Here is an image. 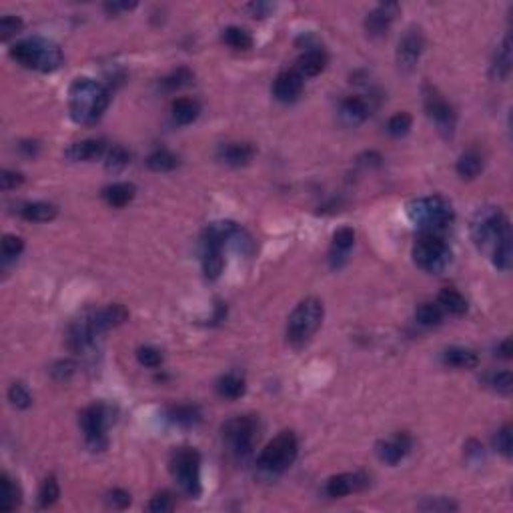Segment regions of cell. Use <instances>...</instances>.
<instances>
[{"instance_id":"cell-1","label":"cell","mask_w":513,"mask_h":513,"mask_svg":"<svg viewBox=\"0 0 513 513\" xmlns=\"http://www.w3.org/2000/svg\"><path fill=\"white\" fill-rule=\"evenodd\" d=\"M111 105V93L105 84L93 78H76L68 88V113L76 125H95Z\"/></svg>"},{"instance_id":"cell-2","label":"cell","mask_w":513,"mask_h":513,"mask_svg":"<svg viewBox=\"0 0 513 513\" xmlns=\"http://www.w3.org/2000/svg\"><path fill=\"white\" fill-rule=\"evenodd\" d=\"M12 61L39 73H54L61 68L64 61V54L56 42L41 36H32L24 41L12 44L11 49Z\"/></svg>"},{"instance_id":"cell-3","label":"cell","mask_w":513,"mask_h":513,"mask_svg":"<svg viewBox=\"0 0 513 513\" xmlns=\"http://www.w3.org/2000/svg\"><path fill=\"white\" fill-rule=\"evenodd\" d=\"M239 235V227L233 220H217L210 223L203 230V273L209 281L219 279L225 269V245Z\"/></svg>"},{"instance_id":"cell-4","label":"cell","mask_w":513,"mask_h":513,"mask_svg":"<svg viewBox=\"0 0 513 513\" xmlns=\"http://www.w3.org/2000/svg\"><path fill=\"white\" fill-rule=\"evenodd\" d=\"M409 220L423 233H437L449 227L455 219V210L447 199L440 195L421 197L407 203Z\"/></svg>"},{"instance_id":"cell-5","label":"cell","mask_w":513,"mask_h":513,"mask_svg":"<svg viewBox=\"0 0 513 513\" xmlns=\"http://www.w3.org/2000/svg\"><path fill=\"white\" fill-rule=\"evenodd\" d=\"M507 237H512V225L499 207H482L473 215L472 239L482 251L492 255Z\"/></svg>"},{"instance_id":"cell-6","label":"cell","mask_w":513,"mask_h":513,"mask_svg":"<svg viewBox=\"0 0 513 513\" xmlns=\"http://www.w3.org/2000/svg\"><path fill=\"white\" fill-rule=\"evenodd\" d=\"M323 303L317 297H307L293 309L287 321V343L293 347H303L311 341V337L319 331L323 323Z\"/></svg>"},{"instance_id":"cell-7","label":"cell","mask_w":513,"mask_h":513,"mask_svg":"<svg viewBox=\"0 0 513 513\" xmlns=\"http://www.w3.org/2000/svg\"><path fill=\"white\" fill-rule=\"evenodd\" d=\"M297 451H299L297 435L289 430L281 431L275 440L267 443V447L257 457V469L265 477H277L293 465Z\"/></svg>"},{"instance_id":"cell-8","label":"cell","mask_w":513,"mask_h":513,"mask_svg":"<svg viewBox=\"0 0 513 513\" xmlns=\"http://www.w3.org/2000/svg\"><path fill=\"white\" fill-rule=\"evenodd\" d=\"M168 469L173 479L177 482L178 489L189 495V497H199L200 495V455L199 451L193 447H178L173 451Z\"/></svg>"},{"instance_id":"cell-9","label":"cell","mask_w":513,"mask_h":513,"mask_svg":"<svg viewBox=\"0 0 513 513\" xmlns=\"http://www.w3.org/2000/svg\"><path fill=\"white\" fill-rule=\"evenodd\" d=\"M223 441L227 443L229 451L235 457H247L251 455L255 441L259 437V419L253 415H239L229 419L223 425Z\"/></svg>"},{"instance_id":"cell-10","label":"cell","mask_w":513,"mask_h":513,"mask_svg":"<svg viewBox=\"0 0 513 513\" xmlns=\"http://www.w3.org/2000/svg\"><path fill=\"white\" fill-rule=\"evenodd\" d=\"M413 261L425 273L445 271L451 263V249L435 233H423L413 247Z\"/></svg>"},{"instance_id":"cell-11","label":"cell","mask_w":513,"mask_h":513,"mask_svg":"<svg viewBox=\"0 0 513 513\" xmlns=\"http://www.w3.org/2000/svg\"><path fill=\"white\" fill-rule=\"evenodd\" d=\"M108 423H111V411L103 403H95L81 413L84 441L93 451H103L108 445V437H106Z\"/></svg>"},{"instance_id":"cell-12","label":"cell","mask_w":513,"mask_h":513,"mask_svg":"<svg viewBox=\"0 0 513 513\" xmlns=\"http://www.w3.org/2000/svg\"><path fill=\"white\" fill-rule=\"evenodd\" d=\"M423 103H425V111L427 116L435 123L437 131L445 138H451L455 133V123H457V115L453 111V106L437 93V88H433L431 84L423 86Z\"/></svg>"},{"instance_id":"cell-13","label":"cell","mask_w":513,"mask_h":513,"mask_svg":"<svg viewBox=\"0 0 513 513\" xmlns=\"http://www.w3.org/2000/svg\"><path fill=\"white\" fill-rule=\"evenodd\" d=\"M101 333L98 325L95 319V309H86L71 327H68V333H66V347L74 351V353H81L86 347H91L95 343V339Z\"/></svg>"},{"instance_id":"cell-14","label":"cell","mask_w":513,"mask_h":513,"mask_svg":"<svg viewBox=\"0 0 513 513\" xmlns=\"http://www.w3.org/2000/svg\"><path fill=\"white\" fill-rule=\"evenodd\" d=\"M367 487H369V477L365 473H339L327 479L323 492L327 497H345L351 493L363 492Z\"/></svg>"},{"instance_id":"cell-15","label":"cell","mask_w":513,"mask_h":513,"mask_svg":"<svg viewBox=\"0 0 513 513\" xmlns=\"http://www.w3.org/2000/svg\"><path fill=\"white\" fill-rule=\"evenodd\" d=\"M423 46H425V41H423V34L417 31V29H411V31L405 32V36L401 39L397 46V64L403 68V71H411L417 61L421 59V53H423Z\"/></svg>"},{"instance_id":"cell-16","label":"cell","mask_w":513,"mask_h":513,"mask_svg":"<svg viewBox=\"0 0 513 513\" xmlns=\"http://www.w3.org/2000/svg\"><path fill=\"white\" fill-rule=\"evenodd\" d=\"M399 12L397 2H381L367 14L365 31L369 36H383L389 31L391 22L395 21Z\"/></svg>"},{"instance_id":"cell-17","label":"cell","mask_w":513,"mask_h":513,"mask_svg":"<svg viewBox=\"0 0 513 513\" xmlns=\"http://www.w3.org/2000/svg\"><path fill=\"white\" fill-rule=\"evenodd\" d=\"M303 93V76L297 71H283L273 83V96L279 103H295Z\"/></svg>"},{"instance_id":"cell-18","label":"cell","mask_w":513,"mask_h":513,"mask_svg":"<svg viewBox=\"0 0 513 513\" xmlns=\"http://www.w3.org/2000/svg\"><path fill=\"white\" fill-rule=\"evenodd\" d=\"M409 449H411V440H409L407 433H397L391 440L379 441L377 447H375L379 459L385 461L389 465H397L399 461L407 455Z\"/></svg>"},{"instance_id":"cell-19","label":"cell","mask_w":513,"mask_h":513,"mask_svg":"<svg viewBox=\"0 0 513 513\" xmlns=\"http://www.w3.org/2000/svg\"><path fill=\"white\" fill-rule=\"evenodd\" d=\"M106 155V145L96 138H86L81 143H73L64 151V157L73 163H91L96 158H103Z\"/></svg>"},{"instance_id":"cell-20","label":"cell","mask_w":513,"mask_h":513,"mask_svg":"<svg viewBox=\"0 0 513 513\" xmlns=\"http://www.w3.org/2000/svg\"><path fill=\"white\" fill-rule=\"evenodd\" d=\"M217 157L229 167H245L255 157V147L251 143H225L217 151Z\"/></svg>"},{"instance_id":"cell-21","label":"cell","mask_w":513,"mask_h":513,"mask_svg":"<svg viewBox=\"0 0 513 513\" xmlns=\"http://www.w3.org/2000/svg\"><path fill=\"white\" fill-rule=\"evenodd\" d=\"M512 73V36L507 34L503 42L497 46V51L493 54L492 61V68H489V74H492L493 81H505L507 76Z\"/></svg>"},{"instance_id":"cell-22","label":"cell","mask_w":513,"mask_h":513,"mask_svg":"<svg viewBox=\"0 0 513 513\" xmlns=\"http://www.w3.org/2000/svg\"><path fill=\"white\" fill-rule=\"evenodd\" d=\"M325 66H327V54L319 46H311L299 56L295 71L301 76H317L323 73Z\"/></svg>"},{"instance_id":"cell-23","label":"cell","mask_w":513,"mask_h":513,"mask_svg":"<svg viewBox=\"0 0 513 513\" xmlns=\"http://www.w3.org/2000/svg\"><path fill=\"white\" fill-rule=\"evenodd\" d=\"M371 115V106L361 96H349L341 103V118L347 125H359Z\"/></svg>"},{"instance_id":"cell-24","label":"cell","mask_w":513,"mask_h":513,"mask_svg":"<svg viewBox=\"0 0 513 513\" xmlns=\"http://www.w3.org/2000/svg\"><path fill=\"white\" fill-rule=\"evenodd\" d=\"M355 245V230L351 227H343L333 235V243H331V253L329 259L333 267H339L341 261L347 257V253L351 251V247Z\"/></svg>"},{"instance_id":"cell-25","label":"cell","mask_w":513,"mask_h":513,"mask_svg":"<svg viewBox=\"0 0 513 513\" xmlns=\"http://www.w3.org/2000/svg\"><path fill=\"white\" fill-rule=\"evenodd\" d=\"M95 319L101 333H105L108 329H115L118 325H123L128 319V311L123 305H106L103 309H95Z\"/></svg>"},{"instance_id":"cell-26","label":"cell","mask_w":513,"mask_h":513,"mask_svg":"<svg viewBox=\"0 0 513 513\" xmlns=\"http://www.w3.org/2000/svg\"><path fill=\"white\" fill-rule=\"evenodd\" d=\"M443 363L449 367H457V369H473L477 367L479 363V357L473 349H467V347H449L443 351Z\"/></svg>"},{"instance_id":"cell-27","label":"cell","mask_w":513,"mask_h":513,"mask_svg":"<svg viewBox=\"0 0 513 513\" xmlns=\"http://www.w3.org/2000/svg\"><path fill=\"white\" fill-rule=\"evenodd\" d=\"M22 219L32 220V223H49V220L56 219L59 215V209L51 205V203H42V200H36V203H24L21 209Z\"/></svg>"},{"instance_id":"cell-28","label":"cell","mask_w":513,"mask_h":513,"mask_svg":"<svg viewBox=\"0 0 513 513\" xmlns=\"http://www.w3.org/2000/svg\"><path fill=\"white\" fill-rule=\"evenodd\" d=\"M135 185H131V183H115V185H111V187H106V189L103 191V199H105L111 207H115V209L126 207L131 200L135 199Z\"/></svg>"},{"instance_id":"cell-29","label":"cell","mask_w":513,"mask_h":513,"mask_svg":"<svg viewBox=\"0 0 513 513\" xmlns=\"http://www.w3.org/2000/svg\"><path fill=\"white\" fill-rule=\"evenodd\" d=\"M171 111H173V118L177 121L178 125H191V123L197 121V116H199L200 113V105L195 98L183 96V98H177V101L173 103Z\"/></svg>"},{"instance_id":"cell-30","label":"cell","mask_w":513,"mask_h":513,"mask_svg":"<svg viewBox=\"0 0 513 513\" xmlns=\"http://www.w3.org/2000/svg\"><path fill=\"white\" fill-rule=\"evenodd\" d=\"M437 305L445 313L457 315V317L467 311V299L457 289H449V287L441 291L440 297H437Z\"/></svg>"},{"instance_id":"cell-31","label":"cell","mask_w":513,"mask_h":513,"mask_svg":"<svg viewBox=\"0 0 513 513\" xmlns=\"http://www.w3.org/2000/svg\"><path fill=\"white\" fill-rule=\"evenodd\" d=\"M245 379L239 377L237 373H227L217 381V391H219L220 397L225 399H239L245 395Z\"/></svg>"},{"instance_id":"cell-32","label":"cell","mask_w":513,"mask_h":513,"mask_svg":"<svg viewBox=\"0 0 513 513\" xmlns=\"http://www.w3.org/2000/svg\"><path fill=\"white\" fill-rule=\"evenodd\" d=\"M0 485H2V497H0V509L2 512H14L19 505H21V489L19 485L12 482L11 477L4 473L2 479H0Z\"/></svg>"},{"instance_id":"cell-33","label":"cell","mask_w":513,"mask_h":513,"mask_svg":"<svg viewBox=\"0 0 513 513\" xmlns=\"http://www.w3.org/2000/svg\"><path fill=\"white\" fill-rule=\"evenodd\" d=\"M457 175L461 178H475L483 171V158L479 153L475 151H467L463 153L457 161Z\"/></svg>"},{"instance_id":"cell-34","label":"cell","mask_w":513,"mask_h":513,"mask_svg":"<svg viewBox=\"0 0 513 513\" xmlns=\"http://www.w3.org/2000/svg\"><path fill=\"white\" fill-rule=\"evenodd\" d=\"M168 419L181 427H193L200 421V411L195 405H177L168 409Z\"/></svg>"},{"instance_id":"cell-35","label":"cell","mask_w":513,"mask_h":513,"mask_svg":"<svg viewBox=\"0 0 513 513\" xmlns=\"http://www.w3.org/2000/svg\"><path fill=\"white\" fill-rule=\"evenodd\" d=\"M177 165H178L177 155H173L171 151H165V148L155 151V153L148 155L147 158V167L151 168V171H155V173H167V171L177 168Z\"/></svg>"},{"instance_id":"cell-36","label":"cell","mask_w":513,"mask_h":513,"mask_svg":"<svg viewBox=\"0 0 513 513\" xmlns=\"http://www.w3.org/2000/svg\"><path fill=\"white\" fill-rule=\"evenodd\" d=\"M223 41L235 51H247L253 46V36L241 26H229L223 31Z\"/></svg>"},{"instance_id":"cell-37","label":"cell","mask_w":513,"mask_h":513,"mask_svg":"<svg viewBox=\"0 0 513 513\" xmlns=\"http://www.w3.org/2000/svg\"><path fill=\"white\" fill-rule=\"evenodd\" d=\"M415 319L423 327H437L443 321V309L437 303H421L415 311Z\"/></svg>"},{"instance_id":"cell-38","label":"cell","mask_w":513,"mask_h":513,"mask_svg":"<svg viewBox=\"0 0 513 513\" xmlns=\"http://www.w3.org/2000/svg\"><path fill=\"white\" fill-rule=\"evenodd\" d=\"M105 165L108 171H113V173H116V171H123V168L131 163V155L126 153L125 148L121 147V145H115L113 148H108L106 151V155H105Z\"/></svg>"},{"instance_id":"cell-39","label":"cell","mask_w":513,"mask_h":513,"mask_svg":"<svg viewBox=\"0 0 513 513\" xmlns=\"http://www.w3.org/2000/svg\"><path fill=\"white\" fill-rule=\"evenodd\" d=\"M59 495H61L59 482L54 479L53 475H51V477H46V479L42 482L41 492H39V503H41V507H51L53 503H56Z\"/></svg>"},{"instance_id":"cell-40","label":"cell","mask_w":513,"mask_h":513,"mask_svg":"<svg viewBox=\"0 0 513 513\" xmlns=\"http://www.w3.org/2000/svg\"><path fill=\"white\" fill-rule=\"evenodd\" d=\"M22 251H24V241H22L21 237L4 235V239H2V261L9 263L19 259Z\"/></svg>"},{"instance_id":"cell-41","label":"cell","mask_w":513,"mask_h":513,"mask_svg":"<svg viewBox=\"0 0 513 513\" xmlns=\"http://www.w3.org/2000/svg\"><path fill=\"white\" fill-rule=\"evenodd\" d=\"M413 125V118L409 113H397L389 118L387 131L391 136H405L409 133V128Z\"/></svg>"},{"instance_id":"cell-42","label":"cell","mask_w":513,"mask_h":513,"mask_svg":"<svg viewBox=\"0 0 513 513\" xmlns=\"http://www.w3.org/2000/svg\"><path fill=\"white\" fill-rule=\"evenodd\" d=\"M493 445H495V449L499 451L503 457H512V451H513L512 425H503L502 430L495 433V437H493Z\"/></svg>"},{"instance_id":"cell-43","label":"cell","mask_w":513,"mask_h":513,"mask_svg":"<svg viewBox=\"0 0 513 513\" xmlns=\"http://www.w3.org/2000/svg\"><path fill=\"white\" fill-rule=\"evenodd\" d=\"M9 401L16 409H29L32 405L31 393L26 391L22 383H12L11 389H9Z\"/></svg>"},{"instance_id":"cell-44","label":"cell","mask_w":513,"mask_h":513,"mask_svg":"<svg viewBox=\"0 0 513 513\" xmlns=\"http://www.w3.org/2000/svg\"><path fill=\"white\" fill-rule=\"evenodd\" d=\"M193 81V73L189 68H178L173 74H168L167 78H163V86L167 91H177V88H183Z\"/></svg>"},{"instance_id":"cell-45","label":"cell","mask_w":513,"mask_h":513,"mask_svg":"<svg viewBox=\"0 0 513 513\" xmlns=\"http://www.w3.org/2000/svg\"><path fill=\"white\" fill-rule=\"evenodd\" d=\"M136 359H138L141 365L148 367V369H157L163 363V353L155 347H141L136 351Z\"/></svg>"},{"instance_id":"cell-46","label":"cell","mask_w":513,"mask_h":513,"mask_svg":"<svg viewBox=\"0 0 513 513\" xmlns=\"http://www.w3.org/2000/svg\"><path fill=\"white\" fill-rule=\"evenodd\" d=\"M489 385H492L497 393L509 395L513 389L512 373H509V371H499V373H495V375H492V379H489Z\"/></svg>"},{"instance_id":"cell-47","label":"cell","mask_w":513,"mask_h":513,"mask_svg":"<svg viewBox=\"0 0 513 513\" xmlns=\"http://www.w3.org/2000/svg\"><path fill=\"white\" fill-rule=\"evenodd\" d=\"M22 31V21L19 16H2L0 19V39L2 41H9L12 34H16V32Z\"/></svg>"},{"instance_id":"cell-48","label":"cell","mask_w":513,"mask_h":513,"mask_svg":"<svg viewBox=\"0 0 513 513\" xmlns=\"http://www.w3.org/2000/svg\"><path fill=\"white\" fill-rule=\"evenodd\" d=\"M419 509H425V512H455V509H457V503H453L451 499H445V497H435V499L421 503Z\"/></svg>"},{"instance_id":"cell-49","label":"cell","mask_w":513,"mask_h":513,"mask_svg":"<svg viewBox=\"0 0 513 513\" xmlns=\"http://www.w3.org/2000/svg\"><path fill=\"white\" fill-rule=\"evenodd\" d=\"M173 507H175V503H173V499H171L168 493H158V495H155V497L151 499V503L147 505L148 512H155V513L171 512Z\"/></svg>"},{"instance_id":"cell-50","label":"cell","mask_w":513,"mask_h":513,"mask_svg":"<svg viewBox=\"0 0 513 513\" xmlns=\"http://www.w3.org/2000/svg\"><path fill=\"white\" fill-rule=\"evenodd\" d=\"M22 183H24V177H22L21 173H16V171H2V175H0V187H2V191L16 189V187H21Z\"/></svg>"},{"instance_id":"cell-51","label":"cell","mask_w":513,"mask_h":513,"mask_svg":"<svg viewBox=\"0 0 513 513\" xmlns=\"http://www.w3.org/2000/svg\"><path fill=\"white\" fill-rule=\"evenodd\" d=\"M51 373H53L54 379L64 381V379H68L74 373V363L73 361H68V359H66V361H59V363H54L53 365Z\"/></svg>"},{"instance_id":"cell-52","label":"cell","mask_w":513,"mask_h":513,"mask_svg":"<svg viewBox=\"0 0 513 513\" xmlns=\"http://www.w3.org/2000/svg\"><path fill=\"white\" fill-rule=\"evenodd\" d=\"M131 503V495L123 489H113V492L108 493V505H113V507H118V509H123Z\"/></svg>"},{"instance_id":"cell-53","label":"cell","mask_w":513,"mask_h":513,"mask_svg":"<svg viewBox=\"0 0 513 513\" xmlns=\"http://www.w3.org/2000/svg\"><path fill=\"white\" fill-rule=\"evenodd\" d=\"M271 4H263V2H253V4H247V11L251 12L255 19H263L267 16V12L271 11Z\"/></svg>"},{"instance_id":"cell-54","label":"cell","mask_w":513,"mask_h":513,"mask_svg":"<svg viewBox=\"0 0 513 513\" xmlns=\"http://www.w3.org/2000/svg\"><path fill=\"white\" fill-rule=\"evenodd\" d=\"M136 6V2H108L105 4L106 12H111V14H118V12L123 11H133Z\"/></svg>"},{"instance_id":"cell-55","label":"cell","mask_w":513,"mask_h":513,"mask_svg":"<svg viewBox=\"0 0 513 513\" xmlns=\"http://www.w3.org/2000/svg\"><path fill=\"white\" fill-rule=\"evenodd\" d=\"M497 353H499L503 359H509V357H512V341H509V339H505L502 345L497 347Z\"/></svg>"},{"instance_id":"cell-56","label":"cell","mask_w":513,"mask_h":513,"mask_svg":"<svg viewBox=\"0 0 513 513\" xmlns=\"http://www.w3.org/2000/svg\"><path fill=\"white\" fill-rule=\"evenodd\" d=\"M21 148L29 155V157H32V155H36V148H39V145L36 143H22Z\"/></svg>"}]
</instances>
